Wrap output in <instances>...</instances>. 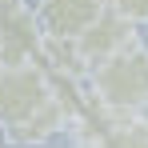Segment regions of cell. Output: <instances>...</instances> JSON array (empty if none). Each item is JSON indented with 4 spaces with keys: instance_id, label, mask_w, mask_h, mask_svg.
Segmentation results:
<instances>
[{
    "instance_id": "10",
    "label": "cell",
    "mask_w": 148,
    "mask_h": 148,
    "mask_svg": "<svg viewBox=\"0 0 148 148\" xmlns=\"http://www.w3.org/2000/svg\"><path fill=\"white\" fill-rule=\"evenodd\" d=\"M0 148H4V144H0Z\"/></svg>"
},
{
    "instance_id": "3",
    "label": "cell",
    "mask_w": 148,
    "mask_h": 148,
    "mask_svg": "<svg viewBox=\"0 0 148 148\" xmlns=\"http://www.w3.org/2000/svg\"><path fill=\"white\" fill-rule=\"evenodd\" d=\"M44 28L28 0H0V64H28L36 60Z\"/></svg>"
},
{
    "instance_id": "1",
    "label": "cell",
    "mask_w": 148,
    "mask_h": 148,
    "mask_svg": "<svg viewBox=\"0 0 148 148\" xmlns=\"http://www.w3.org/2000/svg\"><path fill=\"white\" fill-rule=\"evenodd\" d=\"M84 88L96 96V104L112 120L144 116V108H148V48L140 40H128L124 48L96 60L84 72Z\"/></svg>"
},
{
    "instance_id": "5",
    "label": "cell",
    "mask_w": 148,
    "mask_h": 148,
    "mask_svg": "<svg viewBox=\"0 0 148 148\" xmlns=\"http://www.w3.org/2000/svg\"><path fill=\"white\" fill-rule=\"evenodd\" d=\"M44 36H80L104 12V0H36L32 4Z\"/></svg>"
},
{
    "instance_id": "4",
    "label": "cell",
    "mask_w": 148,
    "mask_h": 148,
    "mask_svg": "<svg viewBox=\"0 0 148 148\" xmlns=\"http://www.w3.org/2000/svg\"><path fill=\"white\" fill-rule=\"evenodd\" d=\"M128 40H136V24L132 20H124V16H116V12H100L92 24L84 28L80 36H72L76 44V56L84 60V68H92L96 60H104V56H112L116 48H124Z\"/></svg>"
},
{
    "instance_id": "9",
    "label": "cell",
    "mask_w": 148,
    "mask_h": 148,
    "mask_svg": "<svg viewBox=\"0 0 148 148\" xmlns=\"http://www.w3.org/2000/svg\"><path fill=\"white\" fill-rule=\"evenodd\" d=\"M20 148H44V144H20Z\"/></svg>"
},
{
    "instance_id": "6",
    "label": "cell",
    "mask_w": 148,
    "mask_h": 148,
    "mask_svg": "<svg viewBox=\"0 0 148 148\" xmlns=\"http://www.w3.org/2000/svg\"><path fill=\"white\" fill-rule=\"evenodd\" d=\"M64 128H68V108L56 96H48L32 116H24V120L12 124V128H4V136L16 140V144H44V140H52V136L64 132Z\"/></svg>"
},
{
    "instance_id": "8",
    "label": "cell",
    "mask_w": 148,
    "mask_h": 148,
    "mask_svg": "<svg viewBox=\"0 0 148 148\" xmlns=\"http://www.w3.org/2000/svg\"><path fill=\"white\" fill-rule=\"evenodd\" d=\"M140 120H144V128H148V108H144V116H140Z\"/></svg>"
},
{
    "instance_id": "7",
    "label": "cell",
    "mask_w": 148,
    "mask_h": 148,
    "mask_svg": "<svg viewBox=\"0 0 148 148\" xmlns=\"http://www.w3.org/2000/svg\"><path fill=\"white\" fill-rule=\"evenodd\" d=\"M104 8L132 24H148V0H104Z\"/></svg>"
},
{
    "instance_id": "2",
    "label": "cell",
    "mask_w": 148,
    "mask_h": 148,
    "mask_svg": "<svg viewBox=\"0 0 148 148\" xmlns=\"http://www.w3.org/2000/svg\"><path fill=\"white\" fill-rule=\"evenodd\" d=\"M48 96H52V80L36 60L0 64V128H12L24 116H32Z\"/></svg>"
}]
</instances>
